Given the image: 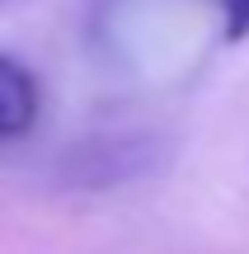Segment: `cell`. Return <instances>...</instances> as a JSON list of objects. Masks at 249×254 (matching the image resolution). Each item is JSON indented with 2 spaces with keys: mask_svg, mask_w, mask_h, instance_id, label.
Masks as SVG:
<instances>
[{
  "mask_svg": "<svg viewBox=\"0 0 249 254\" xmlns=\"http://www.w3.org/2000/svg\"><path fill=\"white\" fill-rule=\"evenodd\" d=\"M43 113V85L19 57L0 52V141H19L38 127Z\"/></svg>",
  "mask_w": 249,
  "mask_h": 254,
  "instance_id": "6da1fadb",
  "label": "cell"
},
{
  "mask_svg": "<svg viewBox=\"0 0 249 254\" xmlns=\"http://www.w3.org/2000/svg\"><path fill=\"white\" fill-rule=\"evenodd\" d=\"M226 14V43H245L249 38V0H216Z\"/></svg>",
  "mask_w": 249,
  "mask_h": 254,
  "instance_id": "7a4b0ae2",
  "label": "cell"
}]
</instances>
